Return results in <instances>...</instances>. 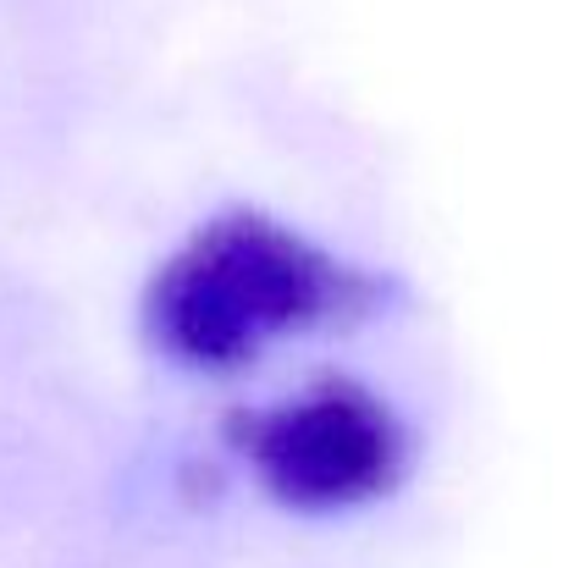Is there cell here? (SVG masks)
Instances as JSON below:
<instances>
[{
  "instance_id": "cell-1",
  "label": "cell",
  "mask_w": 563,
  "mask_h": 568,
  "mask_svg": "<svg viewBox=\"0 0 563 568\" xmlns=\"http://www.w3.org/2000/svg\"><path fill=\"white\" fill-rule=\"evenodd\" d=\"M338 271L271 221H215L161 271L155 326L188 365H238L265 337L315 321Z\"/></svg>"
},
{
  "instance_id": "cell-2",
  "label": "cell",
  "mask_w": 563,
  "mask_h": 568,
  "mask_svg": "<svg viewBox=\"0 0 563 568\" xmlns=\"http://www.w3.org/2000/svg\"><path fill=\"white\" fill-rule=\"evenodd\" d=\"M238 447L265 486L293 508H349L386 491L398 469V430L360 386H315L271 414L232 419Z\"/></svg>"
}]
</instances>
